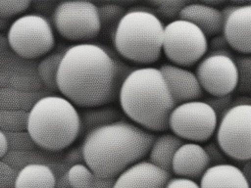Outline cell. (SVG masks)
Wrapping results in <instances>:
<instances>
[{
    "mask_svg": "<svg viewBox=\"0 0 251 188\" xmlns=\"http://www.w3.org/2000/svg\"><path fill=\"white\" fill-rule=\"evenodd\" d=\"M132 70L101 45L74 44L62 58L58 91L78 108L106 106L119 97L121 85Z\"/></svg>",
    "mask_w": 251,
    "mask_h": 188,
    "instance_id": "cell-1",
    "label": "cell"
},
{
    "mask_svg": "<svg viewBox=\"0 0 251 188\" xmlns=\"http://www.w3.org/2000/svg\"><path fill=\"white\" fill-rule=\"evenodd\" d=\"M156 136L127 120L96 127L84 135L83 163L101 178H116L149 154Z\"/></svg>",
    "mask_w": 251,
    "mask_h": 188,
    "instance_id": "cell-2",
    "label": "cell"
},
{
    "mask_svg": "<svg viewBox=\"0 0 251 188\" xmlns=\"http://www.w3.org/2000/svg\"><path fill=\"white\" fill-rule=\"evenodd\" d=\"M120 106L133 123L151 132L169 129V118L176 106L158 68L133 69L119 91Z\"/></svg>",
    "mask_w": 251,
    "mask_h": 188,
    "instance_id": "cell-3",
    "label": "cell"
},
{
    "mask_svg": "<svg viewBox=\"0 0 251 188\" xmlns=\"http://www.w3.org/2000/svg\"><path fill=\"white\" fill-rule=\"evenodd\" d=\"M26 130L37 147L62 151L80 136L79 112L62 95L40 97L28 112Z\"/></svg>",
    "mask_w": 251,
    "mask_h": 188,
    "instance_id": "cell-4",
    "label": "cell"
},
{
    "mask_svg": "<svg viewBox=\"0 0 251 188\" xmlns=\"http://www.w3.org/2000/svg\"><path fill=\"white\" fill-rule=\"evenodd\" d=\"M164 28L153 8L130 7L115 27V50L126 61L148 67L161 57Z\"/></svg>",
    "mask_w": 251,
    "mask_h": 188,
    "instance_id": "cell-5",
    "label": "cell"
},
{
    "mask_svg": "<svg viewBox=\"0 0 251 188\" xmlns=\"http://www.w3.org/2000/svg\"><path fill=\"white\" fill-rule=\"evenodd\" d=\"M11 49L24 59L46 56L55 47V35L50 22L40 14H23L16 18L7 33Z\"/></svg>",
    "mask_w": 251,
    "mask_h": 188,
    "instance_id": "cell-6",
    "label": "cell"
},
{
    "mask_svg": "<svg viewBox=\"0 0 251 188\" xmlns=\"http://www.w3.org/2000/svg\"><path fill=\"white\" fill-rule=\"evenodd\" d=\"M208 51L207 35L193 23L176 19L165 25L163 53L172 64L191 67L198 64Z\"/></svg>",
    "mask_w": 251,
    "mask_h": 188,
    "instance_id": "cell-7",
    "label": "cell"
},
{
    "mask_svg": "<svg viewBox=\"0 0 251 188\" xmlns=\"http://www.w3.org/2000/svg\"><path fill=\"white\" fill-rule=\"evenodd\" d=\"M53 24L65 39L78 43H89L101 30L97 5L88 1H65L56 5Z\"/></svg>",
    "mask_w": 251,
    "mask_h": 188,
    "instance_id": "cell-8",
    "label": "cell"
},
{
    "mask_svg": "<svg viewBox=\"0 0 251 188\" xmlns=\"http://www.w3.org/2000/svg\"><path fill=\"white\" fill-rule=\"evenodd\" d=\"M219 118L205 101L176 105L169 118V129L184 142L206 143L216 134Z\"/></svg>",
    "mask_w": 251,
    "mask_h": 188,
    "instance_id": "cell-9",
    "label": "cell"
},
{
    "mask_svg": "<svg viewBox=\"0 0 251 188\" xmlns=\"http://www.w3.org/2000/svg\"><path fill=\"white\" fill-rule=\"evenodd\" d=\"M216 141L226 157L251 161V104L233 105L219 119Z\"/></svg>",
    "mask_w": 251,
    "mask_h": 188,
    "instance_id": "cell-10",
    "label": "cell"
},
{
    "mask_svg": "<svg viewBox=\"0 0 251 188\" xmlns=\"http://www.w3.org/2000/svg\"><path fill=\"white\" fill-rule=\"evenodd\" d=\"M231 49L208 51L197 64L195 74L210 96L231 95L237 89L238 73Z\"/></svg>",
    "mask_w": 251,
    "mask_h": 188,
    "instance_id": "cell-11",
    "label": "cell"
},
{
    "mask_svg": "<svg viewBox=\"0 0 251 188\" xmlns=\"http://www.w3.org/2000/svg\"><path fill=\"white\" fill-rule=\"evenodd\" d=\"M171 177V172L140 161L117 176L112 188H165Z\"/></svg>",
    "mask_w": 251,
    "mask_h": 188,
    "instance_id": "cell-12",
    "label": "cell"
},
{
    "mask_svg": "<svg viewBox=\"0 0 251 188\" xmlns=\"http://www.w3.org/2000/svg\"><path fill=\"white\" fill-rule=\"evenodd\" d=\"M159 70L163 73L176 105L199 100L203 89L195 72L174 64H164Z\"/></svg>",
    "mask_w": 251,
    "mask_h": 188,
    "instance_id": "cell-13",
    "label": "cell"
},
{
    "mask_svg": "<svg viewBox=\"0 0 251 188\" xmlns=\"http://www.w3.org/2000/svg\"><path fill=\"white\" fill-rule=\"evenodd\" d=\"M210 166L211 162L203 145L184 142L175 154L172 172L177 177L196 180L200 179Z\"/></svg>",
    "mask_w": 251,
    "mask_h": 188,
    "instance_id": "cell-14",
    "label": "cell"
},
{
    "mask_svg": "<svg viewBox=\"0 0 251 188\" xmlns=\"http://www.w3.org/2000/svg\"><path fill=\"white\" fill-rule=\"evenodd\" d=\"M223 33L232 50L251 54V3L236 5L225 20Z\"/></svg>",
    "mask_w": 251,
    "mask_h": 188,
    "instance_id": "cell-15",
    "label": "cell"
},
{
    "mask_svg": "<svg viewBox=\"0 0 251 188\" xmlns=\"http://www.w3.org/2000/svg\"><path fill=\"white\" fill-rule=\"evenodd\" d=\"M178 19L196 24L207 37H213L223 32L224 18L217 7L204 3H187L181 10Z\"/></svg>",
    "mask_w": 251,
    "mask_h": 188,
    "instance_id": "cell-16",
    "label": "cell"
},
{
    "mask_svg": "<svg viewBox=\"0 0 251 188\" xmlns=\"http://www.w3.org/2000/svg\"><path fill=\"white\" fill-rule=\"evenodd\" d=\"M200 188H251L242 169L231 164L211 165L200 178Z\"/></svg>",
    "mask_w": 251,
    "mask_h": 188,
    "instance_id": "cell-17",
    "label": "cell"
},
{
    "mask_svg": "<svg viewBox=\"0 0 251 188\" xmlns=\"http://www.w3.org/2000/svg\"><path fill=\"white\" fill-rule=\"evenodd\" d=\"M56 182L55 173L49 165L31 163L18 171L14 188H55Z\"/></svg>",
    "mask_w": 251,
    "mask_h": 188,
    "instance_id": "cell-18",
    "label": "cell"
},
{
    "mask_svg": "<svg viewBox=\"0 0 251 188\" xmlns=\"http://www.w3.org/2000/svg\"><path fill=\"white\" fill-rule=\"evenodd\" d=\"M184 143L182 139L174 133H162L156 136L148 157L149 162L158 167L172 173V164L177 149Z\"/></svg>",
    "mask_w": 251,
    "mask_h": 188,
    "instance_id": "cell-19",
    "label": "cell"
},
{
    "mask_svg": "<svg viewBox=\"0 0 251 188\" xmlns=\"http://www.w3.org/2000/svg\"><path fill=\"white\" fill-rule=\"evenodd\" d=\"M67 176L73 188H112L115 182V178L99 177L84 163L70 166Z\"/></svg>",
    "mask_w": 251,
    "mask_h": 188,
    "instance_id": "cell-20",
    "label": "cell"
},
{
    "mask_svg": "<svg viewBox=\"0 0 251 188\" xmlns=\"http://www.w3.org/2000/svg\"><path fill=\"white\" fill-rule=\"evenodd\" d=\"M81 121V132L84 135L90 130L119 120V113L115 108L102 106L83 109L79 112Z\"/></svg>",
    "mask_w": 251,
    "mask_h": 188,
    "instance_id": "cell-21",
    "label": "cell"
},
{
    "mask_svg": "<svg viewBox=\"0 0 251 188\" xmlns=\"http://www.w3.org/2000/svg\"><path fill=\"white\" fill-rule=\"evenodd\" d=\"M68 47H60L44 56L37 66V73L42 83L50 90L57 91L58 70Z\"/></svg>",
    "mask_w": 251,
    "mask_h": 188,
    "instance_id": "cell-22",
    "label": "cell"
},
{
    "mask_svg": "<svg viewBox=\"0 0 251 188\" xmlns=\"http://www.w3.org/2000/svg\"><path fill=\"white\" fill-rule=\"evenodd\" d=\"M35 94L10 88L0 89V110H16L29 112L38 99Z\"/></svg>",
    "mask_w": 251,
    "mask_h": 188,
    "instance_id": "cell-23",
    "label": "cell"
},
{
    "mask_svg": "<svg viewBox=\"0 0 251 188\" xmlns=\"http://www.w3.org/2000/svg\"><path fill=\"white\" fill-rule=\"evenodd\" d=\"M28 112L0 110V130L14 132L26 130Z\"/></svg>",
    "mask_w": 251,
    "mask_h": 188,
    "instance_id": "cell-24",
    "label": "cell"
},
{
    "mask_svg": "<svg viewBox=\"0 0 251 188\" xmlns=\"http://www.w3.org/2000/svg\"><path fill=\"white\" fill-rule=\"evenodd\" d=\"M238 84L236 92L239 94H251V54H240L234 58Z\"/></svg>",
    "mask_w": 251,
    "mask_h": 188,
    "instance_id": "cell-25",
    "label": "cell"
},
{
    "mask_svg": "<svg viewBox=\"0 0 251 188\" xmlns=\"http://www.w3.org/2000/svg\"><path fill=\"white\" fill-rule=\"evenodd\" d=\"M188 2L183 0H162V1H151L150 4L154 7L153 10L156 15L165 19L174 21L178 19L181 10Z\"/></svg>",
    "mask_w": 251,
    "mask_h": 188,
    "instance_id": "cell-26",
    "label": "cell"
},
{
    "mask_svg": "<svg viewBox=\"0 0 251 188\" xmlns=\"http://www.w3.org/2000/svg\"><path fill=\"white\" fill-rule=\"evenodd\" d=\"M97 9L102 26L104 24L111 25L113 24H116L117 26L118 23L126 13L125 7L119 4H100L97 5Z\"/></svg>",
    "mask_w": 251,
    "mask_h": 188,
    "instance_id": "cell-27",
    "label": "cell"
},
{
    "mask_svg": "<svg viewBox=\"0 0 251 188\" xmlns=\"http://www.w3.org/2000/svg\"><path fill=\"white\" fill-rule=\"evenodd\" d=\"M5 134L8 139L9 150L29 151L34 149V147L36 146L27 130L5 132Z\"/></svg>",
    "mask_w": 251,
    "mask_h": 188,
    "instance_id": "cell-28",
    "label": "cell"
},
{
    "mask_svg": "<svg viewBox=\"0 0 251 188\" xmlns=\"http://www.w3.org/2000/svg\"><path fill=\"white\" fill-rule=\"evenodd\" d=\"M29 0H4L0 1V19L10 20L23 15L30 6Z\"/></svg>",
    "mask_w": 251,
    "mask_h": 188,
    "instance_id": "cell-29",
    "label": "cell"
},
{
    "mask_svg": "<svg viewBox=\"0 0 251 188\" xmlns=\"http://www.w3.org/2000/svg\"><path fill=\"white\" fill-rule=\"evenodd\" d=\"M216 112L219 119L232 107V95L225 96H210L205 100Z\"/></svg>",
    "mask_w": 251,
    "mask_h": 188,
    "instance_id": "cell-30",
    "label": "cell"
},
{
    "mask_svg": "<svg viewBox=\"0 0 251 188\" xmlns=\"http://www.w3.org/2000/svg\"><path fill=\"white\" fill-rule=\"evenodd\" d=\"M18 171L6 161L0 160V188H14Z\"/></svg>",
    "mask_w": 251,
    "mask_h": 188,
    "instance_id": "cell-31",
    "label": "cell"
},
{
    "mask_svg": "<svg viewBox=\"0 0 251 188\" xmlns=\"http://www.w3.org/2000/svg\"><path fill=\"white\" fill-rule=\"evenodd\" d=\"M204 148L210 159L211 165L226 164V155L225 154V152L223 151V149L220 147V145L216 140H212V141L210 140L206 142L204 145Z\"/></svg>",
    "mask_w": 251,
    "mask_h": 188,
    "instance_id": "cell-32",
    "label": "cell"
},
{
    "mask_svg": "<svg viewBox=\"0 0 251 188\" xmlns=\"http://www.w3.org/2000/svg\"><path fill=\"white\" fill-rule=\"evenodd\" d=\"M165 188H200L195 180L183 177H171Z\"/></svg>",
    "mask_w": 251,
    "mask_h": 188,
    "instance_id": "cell-33",
    "label": "cell"
},
{
    "mask_svg": "<svg viewBox=\"0 0 251 188\" xmlns=\"http://www.w3.org/2000/svg\"><path fill=\"white\" fill-rule=\"evenodd\" d=\"M228 48H230V47H229V45L226 41V38L223 32L211 37V39L209 41V51H215V50H220V49H228Z\"/></svg>",
    "mask_w": 251,
    "mask_h": 188,
    "instance_id": "cell-34",
    "label": "cell"
},
{
    "mask_svg": "<svg viewBox=\"0 0 251 188\" xmlns=\"http://www.w3.org/2000/svg\"><path fill=\"white\" fill-rule=\"evenodd\" d=\"M67 159L69 160L70 163L73 164V165L76 164H80V161H83L81 148H76L75 150L70 151L67 155Z\"/></svg>",
    "mask_w": 251,
    "mask_h": 188,
    "instance_id": "cell-35",
    "label": "cell"
},
{
    "mask_svg": "<svg viewBox=\"0 0 251 188\" xmlns=\"http://www.w3.org/2000/svg\"><path fill=\"white\" fill-rule=\"evenodd\" d=\"M8 152H9V143H8L7 136L4 131L0 130V160H3Z\"/></svg>",
    "mask_w": 251,
    "mask_h": 188,
    "instance_id": "cell-36",
    "label": "cell"
},
{
    "mask_svg": "<svg viewBox=\"0 0 251 188\" xmlns=\"http://www.w3.org/2000/svg\"><path fill=\"white\" fill-rule=\"evenodd\" d=\"M55 188H73L71 186V184L69 183L68 180V176H67V172L64 173L63 175H61L59 177V179H57L56 182V187Z\"/></svg>",
    "mask_w": 251,
    "mask_h": 188,
    "instance_id": "cell-37",
    "label": "cell"
},
{
    "mask_svg": "<svg viewBox=\"0 0 251 188\" xmlns=\"http://www.w3.org/2000/svg\"><path fill=\"white\" fill-rule=\"evenodd\" d=\"M246 164H244L242 171L245 173V175L247 176L248 180H249V183H250V186H251V161H248V162H245Z\"/></svg>",
    "mask_w": 251,
    "mask_h": 188,
    "instance_id": "cell-38",
    "label": "cell"
},
{
    "mask_svg": "<svg viewBox=\"0 0 251 188\" xmlns=\"http://www.w3.org/2000/svg\"><path fill=\"white\" fill-rule=\"evenodd\" d=\"M11 24H9L8 23V20H2L0 19V31H3L5 29H9Z\"/></svg>",
    "mask_w": 251,
    "mask_h": 188,
    "instance_id": "cell-39",
    "label": "cell"
},
{
    "mask_svg": "<svg viewBox=\"0 0 251 188\" xmlns=\"http://www.w3.org/2000/svg\"><path fill=\"white\" fill-rule=\"evenodd\" d=\"M250 95H251V94H250Z\"/></svg>",
    "mask_w": 251,
    "mask_h": 188,
    "instance_id": "cell-40",
    "label": "cell"
}]
</instances>
